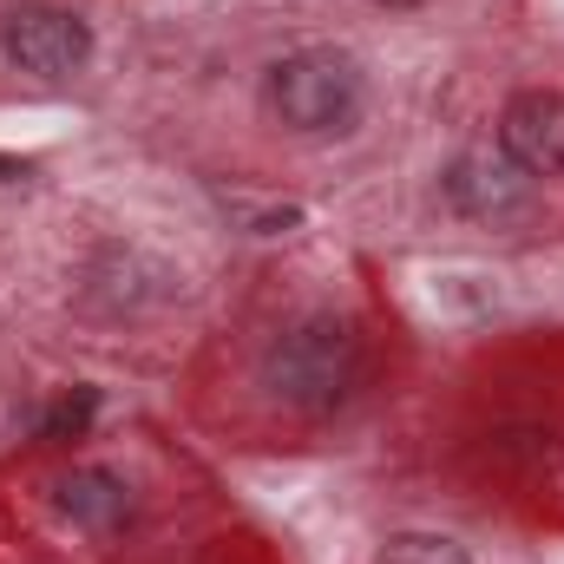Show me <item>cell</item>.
<instances>
[{
  "mask_svg": "<svg viewBox=\"0 0 564 564\" xmlns=\"http://www.w3.org/2000/svg\"><path fill=\"white\" fill-rule=\"evenodd\" d=\"M361 381V341L335 315H308L282 328L263 355V388L295 414H335Z\"/></svg>",
  "mask_w": 564,
  "mask_h": 564,
  "instance_id": "1",
  "label": "cell"
},
{
  "mask_svg": "<svg viewBox=\"0 0 564 564\" xmlns=\"http://www.w3.org/2000/svg\"><path fill=\"white\" fill-rule=\"evenodd\" d=\"M381 564H473L459 539H440V532H401L381 545Z\"/></svg>",
  "mask_w": 564,
  "mask_h": 564,
  "instance_id": "7",
  "label": "cell"
},
{
  "mask_svg": "<svg viewBox=\"0 0 564 564\" xmlns=\"http://www.w3.org/2000/svg\"><path fill=\"white\" fill-rule=\"evenodd\" d=\"M263 99H270V112H276L289 132H348L361 119L368 86H361V66L348 53L302 46V53H289V59L270 66Z\"/></svg>",
  "mask_w": 564,
  "mask_h": 564,
  "instance_id": "2",
  "label": "cell"
},
{
  "mask_svg": "<svg viewBox=\"0 0 564 564\" xmlns=\"http://www.w3.org/2000/svg\"><path fill=\"white\" fill-rule=\"evenodd\" d=\"M59 512H66L79 532L112 539V532L132 525V486H126L119 473H106V466H73V473L59 479Z\"/></svg>",
  "mask_w": 564,
  "mask_h": 564,
  "instance_id": "6",
  "label": "cell"
},
{
  "mask_svg": "<svg viewBox=\"0 0 564 564\" xmlns=\"http://www.w3.org/2000/svg\"><path fill=\"white\" fill-rule=\"evenodd\" d=\"M375 7H421V0H375Z\"/></svg>",
  "mask_w": 564,
  "mask_h": 564,
  "instance_id": "10",
  "label": "cell"
},
{
  "mask_svg": "<svg viewBox=\"0 0 564 564\" xmlns=\"http://www.w3.org/2000/svg\"><path fill=\"white\" fill-rule=\"evenodd\" d=\"M499 151L525 177H564V99L558 93H519L499 112Z\"/></svg>",
  "mask_w": 564,
  "mask_h": 564,
  "instance_id": "5",
  "label": "cell"
},
{
  "mask_svg": "<svg viewBox=\"0 0 564 564\" xmlns=\"http://www.w3.org/2000/svg\"><path fill=\"white\" fill-rule=\"evenodd\" d=\"M93 414H99V394H93V388H73V394L46 414V440H79V433L93 426Z\"/></svg>",
  "mask_w": 564,
  "mask_h": 564,
  "instance_id": "8",
  "label": "cell"
},
{
  "mask_svg": "<svg viewBox=\"0 0 564 564\" xmlns=\"http://www.w3.org/2000/svg\"><path fill=\"white\" fill-rule=\"evenodd\" d=\"M0 177H20V164H13V158H0Z\"/></svg>",
  "mask_w": 564,
  "mask_h": 564,
  "instance_id": "9",
  "label": "cell"
},
{
  "mask_svg": "<svg viewBox=\"0 0 564 564\" xmlns=\"http://www.w3.org/2000/svg\"><path fill=\"white\" fill-rule=\"evenodd\" d=\"M532 197V177L506 158V151H466L453 171H446V204L459 217H479V224H499V217H519Z\"/></svg>",
  "mask_w": 564,
  "mask_h": 564,
  "instance_id": "4",
  "label": "cell"
},
{
  "mask_svg": "<svg viewBox=\"0 0 564 564\" xmlns=\"http://www.w3.org/2000/svg\"><path fill=\"white\" fill-rule=\"evenodd\" d=\"M0 53L20 66V73H40V79H66L93 59V26L66 7H46V0H26V7H7L0 13Z\"/></svg>",
  "mask_w": 564,
  "mask_h": 564,
  "instance_id": "3",
  "label": "cell"
}]
</instances>
